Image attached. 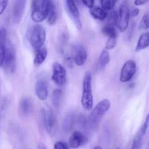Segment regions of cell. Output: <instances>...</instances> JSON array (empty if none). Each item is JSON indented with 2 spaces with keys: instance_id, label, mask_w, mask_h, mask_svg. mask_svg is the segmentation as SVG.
<instances>
[{
  "instance_id": "obj_17",
  "label": "cell",
  "mask_w": 149,
  "mask_h": 149,
  "mask_svg": "<svg viewBox=\"0 0 149 149\" xmlns=\"http://www.w3.org/2000/svg\"><path fill=\"white\" fill-rule=\"evenodd\" d=\"M47 57V49L45 47H41L35 50L34 60H33V65L36 67L42 65L46 60Z\"/></svg>"
},
{
  "instance_id": "obj_19",
  "label": "cell",
  "mask_w": 149,
  "mask_h": 149,
  "mask_svg": "<svg viewBox=\"0 0 149 149\" xmlns=\"http://www.w3.org/2000/svg\"><path fill=\"white\" fill-rule=\"evenodd\" d=\"M90 13L95 19L99 20H104L108 15L107 12L100 7H93L90 9Z\"/></svg>"
},
{
  "instance_id": "obj_32",
  "label": "cell",
  "mask_w": 149,
  "mask_h": 149,
  "mask_svg": "<svg viewBox=\"0 0 149 149\" xmlns=\"http://www.w3.org/2000/svg\"><path fill=\"white\" fill-rule=\"evenodd\" d=\"M83 2V4L86 6L88 8L91 9L92 7H93L95 3V0H81Z\"/></svg>"
},
{
  "instance_id": "obj_36",
  "label": "cell",
  "mask_w": 149,
  "mask_h": 149,
  "mask_svg": "<svg viewBox=\"0 0 149 149\" xmlns=\"http://www.w3.org/2000/svg\"><path fill=\"white\" fill-rule=\"evenodd\" d=\"M93 149H103V148H102V147L100 146H97L95 147Z\"/></svg>"
},
{
  "instance_id": "obj_11",
  "label": "cell",
  "mask_w": 149,
  "mask_h": 149,
  "mask_svg": "<svg viewBox=\"0 0 149 149\" xmlns=\"http://www.w3.org/2000/svg\"><path fill=\"white\" fill-rule=\"evenodd\" d=\"M26 5V0H13V20L14 23H19L23 17Z\"/></svg>"
},
{
  "instance_id": "obj_18",
  "label": "cell",
  "mask_w": 149,
  "mask_h": 149,
  "mask_svg": "<svg viewBox=\"0 0 149 149\" xmlns=\"http://www.w3.org/2000/svg\"><path fill=\"white\" fill-rule=\"evenodd\" d=\"M109 61H110V55L107 50L103 49L101 51L100 55H99L97 65H96V69L98 71L103 70L106 68V65L109 64Z\"/></svg>"
},
{
  "instance_id": "obj_15",
  "label": "cell",
  "mask_w": 149,
  "mask_h": 149,
  "mask_svg": "<svg viewBox=\"0 0 149 149\" xmlns=\"http://www.w3.org/2000/svg\"><path fill=\"white\" fill-rule=\"evenodd\" d=\"M33 109V102L29 97H24L19 103V113L21 116H27Z\"/></svg>"
},
{
  "instance_id": "obj_23",
  "label": "cell",
  "mask_w": 149,
  "mask_h": 149,
  "mask_svg": "<svg viewBox=\"0 0 149 149\" xmlns=\"http://www.w3.org/2000/svg\"><path fill=\"white\" fill-rule=\"evenodd\" d=\"M47 21L49 25H54L57 20V13L55 10V6L53 1H51L49 5V12L47 15Z\"/></svg>"
},
{
  "instance_id": "obj_25",
  "label": "cell",
  "mask_w": 149,
  "mask_h": 149,
  "mask_svg": "<svg viewBox=\"0 0 149 149\" xmlns=\"http://www.w3.org/2000/svg\"><path fill=\"white\" fill-rule=\"evenodd\" d=\"M62 91L60 89H56L53 91L52 95V103L56 109H58L61 104Z\"/></svg>"
},
{
  "instance_id": "obj_20",
  "label": "cell",
  "mask_w": 149,
  "mask_h": 149,
  "mask_svg": "<svg viewBox=\"0 0 149 149\" xmlns=\"http://www.w3.org/2000/svg\"><path fill=\"white\" fill-rule=\"evenodd\" d=\"M74 116L73 113H68L64 118L62 123V129L65 133H68L74 126Z\"/></svg>"
},
{
  "instance_id": "obj_7",
  "label": "cell",
  "mask_w": 149,
  "mask_h": 149,
  "mask_svg": "<svg viewBox=\"0 0 149 149\" xmlns=\"http://www.w3.org/2000/svg\"><path fill=\"white\" fill-rule=\"evenodd\" d=\"M137 71L136 63L132 60H129L124 63L120 72L119 81L126 83L130 81L135 76Z\"/></svg>"
},
{
  "instance_id": "obj_28",
  "label": "cell",
  "mask_w": 149,
  "mask_h": 149,
  "mask_svg": "<svg viewBox=\"0 0 149 149\" xmlns=\"http://www.w3.org/2000/svg\"><path fill=\"white\" fill-rule=\"evenodd\" d=\"M149 27V17H148V14L144 15L141 18V22H140L139 24V29L140 30H147Z\"/></svg>"
},
{
  "instance_id": "obj_27",
  "label": "cell",
  "mask_w": 149,
  "mask_h": 149,
  "mask_svg": "<svg viewBox=\"0 0 149 149\" xmlns=\"http://www.w3.org/2000/svg\"><path fill=\"white\" fill-rule=\"evenodd\" d=\"M117 37L118 36H113V37H109L106 43V50H111L115 48L117 44Z\"/></svg>"
},
{
  "instance_id": "obj_22",
  "label": "cell",
  "mask_w": 149,
  "mask_h": 149,
  "mask_svg": "<svg viewBox=\"0 0 149 149\" xmlns=\"http://www.w3.org/2000/svg\"><path fill=\"white\" fill-rule=\"evenodd\" d=\"M144 135L145 134L141 130H139L134 138L131 149H141L143 146V138Z\"/></svg>"
},
{
  "instance_id": "obj_12",
  "label": "cell",
  "mask_w": 149,
  "mask_h": 149,
  "mask_svg": "<svg viewBox=\"0 0 149 149\" xmlns=\"http://www.w3.org/2000/svg\"><path fill=\"white\" fill-rule=\"evenodd\" d=\"M87 141H88V139L87 136L84 135L82 132L79 131H74L70 136L68 146L71 148L77 149L87 143Z\"/></svg>"
},
{
  "instance_id": "obj_31",
  "label": "cell",
  "mask_w": 149,
  "mask_h": 149,
  "mask_svg": "<svg viewBox=\"0 0 149 149\" xmlns=\"http://www.w3.org/2000/svg\"><path fill=\"white\" fill-rule=\"evenodd\" d=\"M134 30H135V23H132V25L130 28V30L128 31L127 35V39L128 41H130V39H132V34L134 33Z\"/></svg>"
},
{
  "instance_id": "obj_5",
  "label": "cell",
  "mask_w": 149,
  "mask_h": 149,
  "mask_svg": "<svg viewBox=\"0 0 149 149\" xmlns=\"http://www.w3.org/2000/svg\"><path fill=\"white\" fill-rule=\"evenodd\" d=\"M15 50L14 46L10 41L7 40L2 66L4 71L10 74H13L15 70Z\"/></svg>"
},
{
  "instance_id": "obj_8",
  "label": "cell",
  "mask_w": 149,
  "mask_h": 149,
  "mask_svg": "<svg viewBox=\"0 0 149 149\" xmlns=\"http://www.w3.org/2000/svg\"><path fill=\"white\" fill-rule=\"evenodd\" d=\"M66 70L59 63H54L52 64V80L55 84L63 86L66 83Z\"/></svg>"
},
{
  "instance_id": "obj_35",
  "label": "cell",
  "mask_w": 149,
  "mask_h": 149,
  "mask_svg": "<svg viewBox=\"0 0 149 149\" xmlns=\"http://www.w3.org/2000/svg\"><path fill=\"white\" fill-rule=\"evenodd\" d=\"M37 149H47V147L45 146L44 145V144L39 143V144H38Z\"/></svg>"
},
{
  "instance_id": "obj_13",
  "label": "cell",
  "mask_w": 149,
  "mask_h": 149,
  "mask_svg": "<svg viewBox=\"0 0 149 149\" xmlns=\"http://www.w3.org/2000/svg\"><path fill=\"white\" fill-rule=\"evenodd\" d=\"M66 4L68 13H69L71 18L73 19V21L74 22L76 27L77 28L78 30H80L81 29V22L80 20L79 13L75 1L74 0H66Z\"/></svg>"
},
{
  "instance_id": "obj_4",
  "label": "cell",
  "mask_w": 149,
  "mask_h": 149,
  "mask_svg": "<svg viewBox=\"0 0 149 149\" xmlns=\"http://www.w3.org/2000/svg\"><path fill=\"white\" fill-rule=\"evenodd\" d=\"M27 37L31 47L39 49L43 47L46 40V31L41 25H35L29 29Z\"/></svg>"
},
{
  "instance_id": "obj_29",
  "label": "cell",
  "mask_w": 149,
  "mask_h": 149,
  "mask_svg": "<svg viewBox=\"0 0 149 149\" xmlns=\"http://www.w3.org/2000/svg\"><path fill=\"white\" fill-rule=\"evenodd\" d=\"M54 149H70L69 146L65 143L58 141L54 145Z\"/></svg>"
},
{
  "instance_id": "obj_2",
  "label": "cell",
  "mask_w": 149,
  "mask_h": 149,
  "mask_svg": "<svg viewBox=\"0 0 149 149\" xmlns=\"http://www.w3.org/2000/svg\"><path fill=\"white\" fill-rule=\"evenodd\" d=\"M93 95L92 88V74L90 71L84 74L82 81V93L81 97V104L86 111H90L93 106Z\"/></svg>"
},
{
  "instance_id": "obj_3",
  "label": "cell",
  "mask_w": 149,
  "mask_h": 149,
  "mask_svg": "<svg viewBox=\"0 0 149 149\" xmlns=\"http://www.w3.org/2000/svg\"><path fill=\"white\" fill-rule=\"evenodd\" d=\"M52 0H33L31 17L35 23H41L47 17L49 5Z\"/></svg>"
},
{
  "instance_id": "obj_9",
  "label": "cell",
  "mask_w": 149,
  "mask_h": 149,
  "mask_svg": "<svg viewBox=\"0 0 149 149\" xmlns=\"http://www.w3.org/2000/svg\"><path fill=\"white\" fill-rule=\"evenodd\" d=\"M44 126L49 135L53 134L55 127V117L53 111L49 107H45L42 110Z\"/></svg>"
},
{
  "instance_id": "obj_16",
  "label": "cell",
  "mask_w": 149,
  "mask_h": 149,
  "mask_svg": "<svg viewBox=\"0 0 149 149\" xmlns=\"http://www.w3.org/2000/svg\"><path fill=\"white\" fill-rule=\"evenodd\" d=\"M7 30L4 28L0 29V68L2 66L7 43Z\"/></svg>"
},
{
  "instance_id": "obj_24",
  "label": "cell",
  "mask_w": 149,
  "mask_h": 149,
  "mask_svg": "<svg viewBox=\"0 0 149 149\" xmlns=\"http://www.w3.org/2000/svg\"><path fill=\"white\" fill-rule=\"evenodd\" d=\"M102 33L103 35L109 37H113V36H118V33L115 29L114 25L107 24L102 28Z\"/></svg>"
},
{
  "instance_id": "obj_6",
  "label": "cell",
  "mask_w": 149,
  "mask_h": 149,
  "mask_svg": "<svg viewBox=\"0 0 149 149\" xmlns=\"http://www.w3.org/2000/svg\"><path fill=\"white\" fill-rule=\"evenodd\" d=\"M130 17V12L129 5L126 1H124L119 7L116 22V27L122 33L126 31L127 29L129 26Z\"/></svg>"
},
{
  "instance_id": "obj_21",
  "label": "cell",
  "mask_w": 149,
  "mask_h": 149,
  "mask_svg": "<svg viewBox=\"0 0 149 149\" xmlns=\"http://www.w3.org/2000/svg\"><path fill=\"white\" fill-rule=\"evenodd\" d=\"M149 46V33H144L140 36L138 39V44L135 47V51L139 52V51L143 50V49L148 48Z\"/></svg>"
},
{
  "instance_id": "obj_26",
  "label": "cell",
  "mask_w": 149,
  "mask_h": 149,
  "mask_svg": "<svg viewBox=\"0 0 149 149\" xmlns=\"http://www.w3.org/2000/svg\"><path fill=\"white\" fill-rule=\"evenodd\" d=\"M100 1H101L102 8L106 11H107V10L109 11L114 7L115 4L118 0H100Z\"/></svg>"
},
{
  "instance_id": "obj_1",
  "label": "cell",
  "mask_w": 149,
  "mask_h": 149,
  "mask_svg": "<svg viewBox=\"0 0 149 149\" xmlns=\"http://www.w3.org/2000/svg\"><path fill=\"white\" fill-rule=\"evenodd\" d=\"M110 108L111 102L109 99H103L100 100L92 110L87 120L89 127L93 130H96L100 125L102 118L109 111Z\"/></svg>"
},
{
  "instance_id": "obj_34",
  "label": "cell",
  "mask_w": 149,
  "mask_h": 149,
  "mask_svg": "<svg viewBox=\"0 0 149 149\" xmlns=\"http://www.w3.org/2000/svg\"><path fill=\"white\" fill-rule=\"evenodd\" d=\"M140 13V10L138 8H135L132 10V13H131V15H132V17H136V16H138V15H139Z\"/></svg>"
},
{
  "instance_id": "obj_14",
  "label": "cell",
  "mask_w": 149,
  "mask_h": 149,
  "mask_svg": "<svg viewBox=\"0 0 149 149\" xmlns=\"http://www.w3.org/2000/svg\"><path fill=\"white\" fill-rule=\"evenodd\" d=\"M35 93L40 100L45 101L47 99L49 92H48L47 83L45 80L41 79L37 81L35 86Z\"/></svg>"
},
{
  "instance_id": "obj_10",
  "label": "cell",
  "mask_w": 149,
  "mask_h": 149,
  "mask_svg": "<svg viewBox=\"0 0 149 149\" xmlns=\"http://www.w3.org/2000/svg\"><path fill=\"white\" fill-rule=\"evenodd\" d=\"M72 54L73 60L76 65L78 66H81L85 63L87 59V52L82 45H74L72 47Z\"/></svg>"
},
{
  "instance_id": "obj_30",
  "label": "cell",
  "mask_w": 149,
  "mask_h": 149,
  "mask_svg": "<svg viewBox=\"0 0 149 149\" xmlns=\"http://www.w3.org/2000/svg\"><path fill=\"white\" fill-rule=\"evenodd\" d=\"M8 4V0H0V15L4 13Z\"/></svg>"
},
{
  "instance_id": "obj_33",
  "label": "cell",
  "mask_w": 149,
  "mask_h": 149,
  "mask_svg": "<svg viewBox=\"0 0 149 149\" xmlns=\"http://www.w3.org/2000/svg\"><path fill=\"white\" fill-rule=\"evenodd\" d=\"M148 0H135V6H141L147 3Z\"/></svg>"
}]
</instances>
